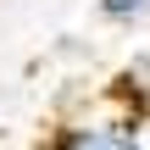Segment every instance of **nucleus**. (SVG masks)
<instances>
[{
    "label": "nucleus",
    "instance_id": "obj_2",
    "mask_svg": "<svg viewBox=\"0 0 150 150\" xmlns=\"http://www.w3.org/2000/svg\"><path fill=\"white\" fill-rule=\"evenodd\" d=\"M111 100H117V111L134 117V122L150 117V50H139V56L111 78Z\"/></svg>",
    "mask_w": 150,
    "mask_h": 150
},
{
    "label": "nucleus",
    "instance_id": "obj_5",
    "mask_svg": "<svg viewBox=\"0 0 150 150\" xmlns=\"http://www.w3.org/2000/svg\"><path fill=\"white\" fill-rule=\"evenodd\" d=\"M139 139H145V150H150V117H145V122H139Z\"/></svg>",
    "mask_w": 150,
    "mask_h": 150
},
{
    "label": "nucleus",
    "instance_id": "obj_4",
    "mask_svg": "<svg viewBox=\"0 0 150 150\" xmlns=\"http://www.w3.org/2000/svg\"><path fill=\"white\" fill-rule=\"evenodd\" d=\"M39 150H67V145H61V139H56V134H50V139H45V145H39Z\"/></svg>",
    "mask_w": 150,
    "mask_h": 150
},
{
    "label": "nucleus",
    "instance_id": "obj_3",
    "mask_svg": "<svg viewBox=\"0 0 150 150\" xmlns=\"http://www.w3.org/2000/svg\"><path fill=\"white\" fill-rule=\"evenodd\" d=\"M150 11V0H100V17L106 22H139Z\"/></svg>",
    "mask_w": 150,
    "mask_h": 150
},
{
    "label": "nucleus",
    "instance_id": "obj_1",
    "mask_svg": "<svg viewBox=\"0 0 150 150\" xmlns=\"http://www.w3.org/2000/svg\"><path fill=\"white\" fill-rule=\"evenodd\" d=\"M56 139L67 150H145L139 139V122L111 111V117H78V122H61Z\"/></svg>",
    "mask_w": 150,
    "mask_h": 150
}]
</instances>
